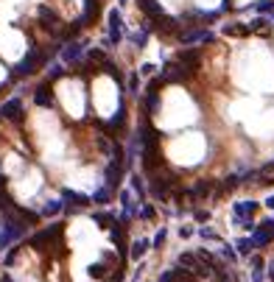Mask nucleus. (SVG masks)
<instances>
[{"label":"nucleus","mask_w":274,"mask_h":282,"mask_svg":"<svg viewBox=\"0 0 274 282\" xmlns=\"http://www.w3.org/2000/svg\"><path fill=\"white\" fill-rule=\"evenodd\" d=\"M39 64H45V56L37 51V48H31V51H28V56L14 67V76H31L34 70H39Z\"/></svg>","instance_id":"f257e3e1"},{"label":"nucleus","mask_w":274,"mask_h":282,"mask_svg":"<svg viewBox=\"0 0 274 282\" xmlns=\"http://www.w3.org/2000/svg\"><path fill=\"white\" fill-rule=\"evenodd\" d=\"M106 20H109V37H106V42H109V48H112V45H118L121 37H123V17H121L118 9H112Z\"/></svg>","instance_id":"f03ea898"},{"label":"nucleus","mask_w":274,"mask_h":282,"mask_svg":"<svg viewBox=\"0 0 274 282\" xmlns=\"http://www.w3.org/2000/svg\"><path fill=\"white\" fill-rule=\"evenodd\" d=\"M0 118H6V121H11V123H20L22 121V101L20 98L6 101V104L0 106Z\"/></svg>","instance_id":"7ed1b4c3"},{"label":"nucleus","mask_w":274,"mask_h":282,"mask_svg":"<svg viewBox=\"0 0 274 282\" xmlns=\"http://www.w3.org/2000/svg\"><path fill=\"white\" fill-rule=\"evenodd\" d=\"M213 196V179H199L193 184V190H188V199L190 201H204Z\"/></svg>","instance_id":"20e7f679"},{"label":"nucleus","mask_w":274,"mask_h":282,"mask_svg":"<svg viewBox=\"0 0 274 282\" xmlns=\"http://www.w3.org/2000/svg\"><path fill=\"white\" fill-rule=\"evenodd\" d=\"M123 171H126V165H123V162H109V165H106V187H109V190L121 187Z\"/></svg>","instance_id":"39448f33"},{"label":"nucleus","mask_w":274,"mask_h":282,"mask_svg":"<svg viewBox=\"0 0 274 282\" xmlns=\"http://www.w3.org/2000/svg\"><path fill=\"white\" fill-rule=\"evenodd\" d=\"M199 62H201L199 51H179V56H176V64H182L188 73H193V70L199 67Z\"/></svg>","instance_id":"423d86ee"},{"label":"nucleus","mask_w":274,"mask_h":282,"mask_svg":"<svg viewBox=\"0 0 274 282\" xmlns=\"http://www.w3.org/2000/svg\"><path fill=\"white\" fill-rule=\"evenodd\" d=\"M39 20H42V28H48V31H56L59 28V17H56V11L53 9H48V6H39Z\"/></svg>","instance_id":"0eeeda50"},{"label":"nucleus","mask_w":274,"mask_h":282,"mask_svg":"<svg viewBox=\"0 0 274 282\" xmlns=\"http://www.w3.org/2000/svg\"><path fill=\"white\" fill-rule=\"evenodd\" d=\"M188 70H182V64H165L163 67V81H185L188 79Z\"/></svg>","instance_id":"6e6552de"},{"label":"nucleus","mask_w":274,"mask_h":282,"mask_svg":"<svg viewBox=\"0 0 274 282\" xmlns=\"http://www.w3.org/2000/svg\"><path fill=\"white\" fill-rule=\"evenodd\" d=\"M34 101H37V106H53V89L48 84H39L34 89Z\"/></svg>","instance_id":"1a4fd4ad"},{"label":"nucleus","mask_w":274,"mask_h":282,"mask_svg":"<svg viewBox=\"0 0 274 282\" xmlns=\"http://www.w3.org/2000/svg\"><path fill=\"white\" fill-rule=\"evenodd\" d=\"M255 179H258L260 184H274V159L260 165L258 171H255Z\"/></svg>","instance_id":"9d476101"},{"label":"nucleus","mask_w":274,"mask_h":282,"mask_svg":"<svg viewBox=\"0 0 274 282\" xmlns=\"http://www.w3.org/2000/svg\"><path fill=\"white\" fill-rule=\"evenodd\" d=\"M62 204H73V207H87V204H93L90 201V196H81V193H76V190H64V201Z\"/></svg>","instance_id":"9b49d317"},{"label":"nucleus","mask_w":274,"mask_h":282,"mask_svg":"<svg viewBox=\"0 0 274 282\" xmlns=\"http://www.w3.org/2000/svg\"><path fill=\"white\" fill-rule=\"evenodd\" d=\"M81 53H84V45H79V42H70V45L62 51V59L73 64V62H79V59H81Z\"/></svg>","instance_id":"f8f14e48"},{"label":"nucleus","mask_w":274,"mask_h":282,"mask_svg":"<svg viewBox=\"0 0 274 282\" xmlns=\"http://www.w3.org/2000/svg\"><path fill=\"white\" fill-rule=\"evenodd\" d=\"M249 34H252V31H249V26H246V22H230V26H224V37H249Z\"/></svg>","instance_id":"ddd939ff"},{"label":"nucleus","mask_w":274,"mask_h":282,"mask_svg":"<svg viewBox=\"0 0 274 282\" xmlns=\"http://www.w3.org/2000/svg\"><path fill=\"white\" fill-rule=\"evenodd\" d=\"M210 31H190V34H182V45H193V42H213Z\"/></svg>","instance_id":"4468645a"},{"label":"nucleus","mask_w":274,"mask_h":282,"mask_svg":"<svg viewBox=\"0 0 274 282\" xmlns=\"http://www.w3.org/2000/svg\"><path fill=\"white\" fill-rule=\"evenodd\" d=\"M140 9L146 11V14L151 17V20H159V17L165 14V11H163V6H159L157 0H140Z\"/></svg>","instance_id":"2eb2a0df"},{"label":"nucleus","mask_w":274,"mask_h":282,"mask_svg":"<svg viewBox=\"0 0 274 282\" xmlns=\"http://www.w3.org/2000/svg\"><path fill=\"white\" fill-rule=\"evenodd\" d=\"M109 199H112L109 187H101V190H95V193L90 196V201H95V204H109Z\"/></svg>","instance_id":"dca6fc26"},{"label":"nucleus","mask_w":274,"mask_h":282,"mask_svg":"<svg viewBox=\"0 0 274 282\" xmlns=\"http://www.w3.org/2000/svg\"><path fill=\"white\" fill-rule=\"evenodd\" d=\"M146 249H148V241H134V243H132V251H129V257H132V260H140V257L146 254Z\"/></svg>","instance_id":"f3484780"},{"label":"nucleus","mask_w":274,"mask_h":282,"mask_svg":"<svg viewBox=\"0 0 274 282\" xmlns=\"http://www.w3.org/2000/svg\"><path fill=\"white\" fill-rule=\"evenodd\" d=\"M176 263H179V268L190 271V268L196 266V254H193V251H185V254H179V260H176Z\"/></svg>","instance_id":"a211bd4d"},{"label":"nucleus","mask_w":274,"mask_h":282,"mask_svg":"<svg viewBox=\"0 0 274 282\" xmlns=\"http://www.w3.org/2000/svg\"><path fill=\"white\" fill-rule=\"evenodd\" d=\"M174 282H199L190 271H185V268H174Z\"/></svg>","instance_id":"6ab92c4d"},{"label":"nucleus","mask_w":274,"mask_h":282,"mask_svg":"<svg viewBox=\"0 0 274 282\" xmlns=\"http://www.w3.org/2000/svg\"><path fill=\"white\" fill-rule=\"evenodd\" d=\"M235 246H238V251H241V254H249V251L255 249L252 238H238V241H235Z\"/></svg>","instance_id":"aec40b11"},{"label":"nucleus","mask_w":274,"mask_h":282,"mask_svg":"<svg viewBox=\"0 0 274 282\" xmlns=\"http://www.w3.org/2000/svg\"><path fill=\"white\" fill-rule=\"evenodd\" d=\"M62 207H64L62 201H48L45 207H42V215H56V213H59V209H62Z\"/></svg>","instance_id":"412c9836"},{"label":"nucleus","mask_w":274,"mask_h":282,"mask_svg":"<svg viewBox=\"0 0 274 282\" xmlns=\"http://www.w3.org/2000/svg\"><path fill=\"white\" fill-rule=\"evenodd\" d=\"M95 221H98V224L104 226V229H106V226H115V224H118V221L112 218L109 213H101V215H95Z\"/></svg>","instance_id":"4be33fe9"},{"label":"nucleus","mask_w":274,"mask_h":282,"mask_svg":"<svg viewBox=\"0 0 274 282\" xmlns=\"http://www.w3.org/2000/svg\"><path fill=\"white\" fill-rule=\"evenodd\" d=\"M90 277H95V279L106 277V268H104V263H95V266H90Z\"/></svg>","instance_id":"5701e85b"},{"label":"nucleus","mask_w":274,"mask_h":282,"mask_svg":"<svg viewBox=\"0 0 274 282\" xmlns=\"http://www.w3.org/2000/svg\"><path fill=\"white\" fill-rule=\"evenodd\" d=\"M199 235H201V238H207V241H216V238H218V232H216V229H210V226H201V232H199Z\"/></svg>","instance_id":"b1692460"},{"label":"nucleus","mask_w":274,"mask_h":282,"mask_svg":"<svg viewBox=\"0 0 274 282\" xmlns=\"http://www.w3.org/2000/svg\"><path fill=\"white\" fill-rule=\"evenodd\" d=\"M129 89H132V92H137V89H140V76H137V73L129 76Z\"/></svg>","instance_id":"393cba45"},{"label":"nucleus","mask_w":274,"mask_h":282,"mask_svg":"<svg viewBox=\"0 0 274 282\" xmlns=\"http://www.w3.org/2000/svg\"><path fill=\"white\" fill-rule=\"evenodd\" d=\"M193 218L199 221V224H204V221H210V213H207V209H196V213H193Z\"/></svg>","instance_id":"a878e982"},{"label":"nucleus","mask_w":274,"mask_h":282,"mask_svg":"<svg viewBox=\"0 0 274 282\" xmlns=\"http://www.w3.org/2000/svg\"><path fill=\"white\" fill-rule=\"evenodd\" d=\"M165 235H168L165 229H159V232H157V238H154V249H159V246L165 243Z\"/></svg>","instance_id":"bb28decb"},{"label":"nucleus","mask_w":274,"mask_h":282,"mask_svg":"<svg viewBox=\"0 0 274 282\" xmlns=\"http://www.w3.org/2000/svg\"><path fill=\"white\" fill-rule=\"evenodd\" d=\"M132 187L137 190V193H140V196H146V187H143V182H140V179H137V176H132Z\"/></svg>","instance_id":"cd10ccee"},{"label":"nucleus","mask_w":274,"mask_h":282,"mask_svg":"<svg viewBox=\"0 0 274 282\" xmlns=\"http://www.w3.org/2000/svg\"><path fill=\"white\" fill-rule=\"evenodd\" d=\"M258 11H274V0H263V3H258Z\"/></svg>","instance_id":"c85d7f7f"},{"label":"nucleus","mask_w":274,"mask_h":282,"mask_svg":"<svg viewBox=\"0 0 274 282\" xmlns=\"http://www.w3.org/2000/svg\"><path fill=\"white\" fill-rule=\"evenodd\" d=\"M140 215H143V218H151V215H154V207H148V204H146V207L140 209Z\"/></svg>","instance_id":"c756f323"},{"label":"nucleus","mask_w":274,"mask_h":282,"mask_svg":"<svg viewBox=\"0 0 274 282\" xmlns=\"http://www.w3.org/2000/svg\"><path fill=\"white\" fill-rule=\"evenodd\" d=\"M221 254H224V257H227V260H235V251H232V249H230V246H224V251H221Z\"/></svg>","instance_id":"7c9ffc66"},{"label":"nucleus","mask_w":274,"mask_h":282,"mask_svg":"<svg viewBox=\"0 0 274 282\" xmlns=\"http://www.w3.org/2000/svg\"><path fill=\"white\" fill-rule=\"evenodd\" d=\"M159 282H174V271H165L163 277H159Z\"/></svg>","instance_id":"2f4dec72"},{"label":"nucleus","mask_w":274,"mask_h":282,"mask_svg":"<svg viewBox=\"0 0 274 282\" xmlns=\"http://www.w3.org/2000/svg\"><path fill=\"white\" fill-rule=\"evenodd\" d=\"M179 235H182V238H190V235H193V229H190V226H182Z\"/></svg>","instance_id":"473e14b6"},{"label":"nucleus","mask_w":274,"mask_h":282,"mask_svg":"<svg viewBox=\"0 0 274 282\" xmlns=\"http://www.w3.org/2000/svg\"><path fill=\"white\" fill-rule=\"evenodd\" d=\"M269 282H274V263L269 266Z\"/></svg>","instance_id":"72a5a7b5"},{"label":"nucleus","mask_w":274,"mask_h":282,"mask_svg":"<svg viewBox=\"0 0 274 282\" xmlns=\"http://www.w3.org/2000/svg\"><path fill=\"white\" fill-rule=\"evenodd\" d=\"M266 207H269V209H274V196H271V199H266Z\"/></svg>","instance_id":"f704fd0d"},{"label":"nucleus","mask_w":274,"mask_h":282,"mask_svg":"<svg viewBox=\"0 0 274 282\" xmlns=\"http://www.w3.org/2000/svg\"><path fill=\"white\" fill-rule=\"evenodd\" d=\"M3 282H11V279H9V277H3Z\"/></svg>","instance_id":"c9c22d12"}]
</instances>
